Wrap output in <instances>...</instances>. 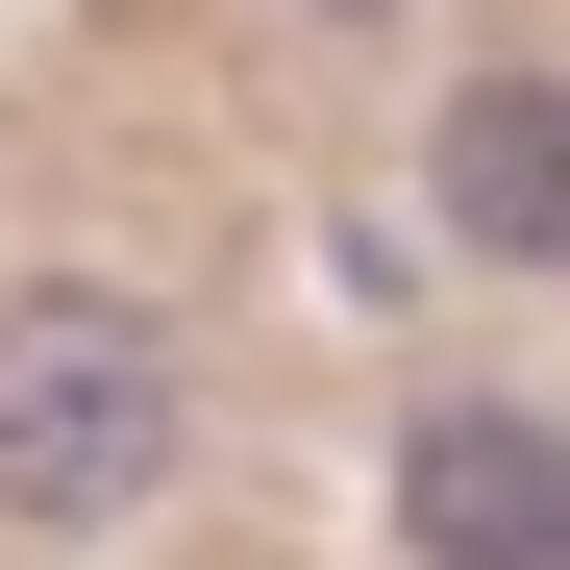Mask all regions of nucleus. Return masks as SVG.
Segmentation results:
<instances>
[{
	"instance_id": "1",
	"label": "nucleus",
	"mask_w": 570,
	"mask_h": 570,
	"mask_svg": "<svg viewBox=\"0 0 570 570\" xmlns=\"http://www.w3.org/2000/svg\"><path fill=\"white\" fill-rule=\"evenodd\" d=\"M174 446H199L174 298H125V273H26V298H0V521L125 546V521L174 497Z\"/></svg>"
},
{
	"instance_id": "2",
	"label": "nucleus",
	"mask_w": 570,
	"mask_h": 570,
	"mask_svg": "<svg viewBox=\"0 0 570 570\" xmlns=\"http://www.w3.org/2000/svg\"><path fill=\"white\" fill-rule=\"evenodd\" d=\"M397 570H570V422L546 397H422L397 422Z\"/></svg>"
},
{
	"instance_id": "3",
	"label": "nucleus",
	"mask_w": 570,
	"mask_h": 570,
	"mask_svg": "<svg viewBox=\"0 0 570 570\" xmlns=\"http://www.w3.org/2000/svg\"><path fill=\"white\" fill-rule=\"evenodd\" d=\"M422 199H446V248L570 273V75H471V100L422 125Z\"/></svg>"
},
{
	"instance_id": "4",
	"label": "nucleus",
	"mask_w": 570,
	"mask_h": 570,
	"mask_svg": "<svg viewBox=\"0 0 570 570\" xmlns=\"http://www.w3.org/2000/svg\"><path fill=\"white\" fill-rule=\"evenodd\" d=\"M323 26H372V0H323Z\"/></svg>"
}]
</instances>
